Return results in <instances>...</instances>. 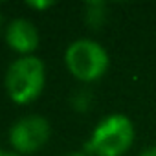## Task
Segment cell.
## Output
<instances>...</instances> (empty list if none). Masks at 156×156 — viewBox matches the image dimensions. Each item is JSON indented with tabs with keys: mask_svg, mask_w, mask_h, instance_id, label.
<instances>
[{
	"mask_svg": "<svg viewBox=\"0 0 156 156\" xmlns=\"http://www.w3.org/2000/svg\"><path fill=\"white\" fill-rule=\"evenodd\" d=\"M136 140V129L129 116L108 114L92 130L85 151L92 156H123Z\"/></svg>",
	"mask_w": 156,
	"mask_h": 156,
	"instance_id": "obj_1",
	"label": "cell"
},
{
	"mask_svg": "<svg viewBox=\"0 0 156 156\" xmlns=\"http://www.w3.org/2000/svg\"><path fill=\"white\" fill-rule=\"evenodd\" d=\"M46 68L44 62L35 55H26L13 61L6 72L4 87L9 99L17 105L33 103L44 90Z\"/></svg>",
	"mask_w": 156,
	"mask_h": 156,
	"instance_id": "obj_2",
	"label": "cell"
},
{
	"mask_svg": "<svg viewBox=\"0 0 156 156\" xmlns=\"http://www.w3.org/2000/svg\"><path fill=\"white\" fill-rule=\"evenodd\" d=\"M68 72L81 83H94L107 73L110 59L107 50L92 39H77L64 51Z\"/></svg>",
	"mask_w": 156,
	"mask_h": 156,
	"instance_id": "obj_3",
	"label": "cell"
},
{
	"mask_svg": "<svg viewBox=\"0 0 156 156\" xmlns=\"http://www.w3.org/2000/svg\"><path fill=\"white\" fill-rule=\"evenodd\" d=\"M50 140V123L44 116L31 114L20 118L9 129V143L19 154H33Z\"/></svg>",
	"mask_w": 156,
	"mask_h": 156,
	"instance_id": "obj_4",
	"label": "cell"
},
{
	"mask_svg": "<svg viewBox=\"0 0 156 156\" xmlns=\"http://www.w3.org/2000/svg\"><path fill=\"white\" fill-rule=\"evenodd\" d=\"M6 42L13 51L20 53L22 57L33 55L41 42L39 30L26 19H15L6 28Z\"/></svg>",
	"mask_w": 156,
	"mask_h": 156,
	"instance_id": "obj_5",
	"label": "cell"
},
{
	"mask_svg": "<svg viewBox=\"0 0 156 156\" xmlns=\"http://www.w3.org/2000/svg\"><path fill=\"white\" fill-rule=\"evenodd\" d=\"M108 8L105 2H88L85 6V22L92 30H101L107 22Z\"/></svg>",
	"mask_w": 156,
	"mask_h": 156,
	"instance_id": "obj_6",
	"label": "cell"
},
{
	"mask_svg": "<svg viewBox=\"0 0 156 156\" xmlns=\"http://www.w3.org/2000/svg\"><path fill=\"white\" fill-rule=\"evenodd\" d=\"M70 103H72V108H73L75 112H87V110H90V107H92V92L87 90V88L77 90V92L72 96Z\"/></svg>",
	"mask_w": 156,
	"mask_h": 156,
	"instance_id": "obj_7",
	"label": "cell"
},
{
	"mask_svg": "<svg viewBox=\"0 0 156 156\" xmlns=\"http://www.w3.org/2000/svg\"><path fill=\"white\" fill-rule=\"evenodd\" d=\"M28 6H30V8H33V9H39V11H42V9H48V8H51V6H53V2H28Z\"/></svg>",
	"mask_w": 156,
	"mask_h": 156,
	"instance_id": "obj_8",
	"label": "cell"
},
{
	"mask_svg": "<svg viewBox=\"0 0 156 156\" xmlns=\"http://www.w3.org/2000/svg\"><path fill=\"white\" fill-rule=\"evenodd\" d=\"M140 156H156V145H152V147H147V149H143V151L140 152Z\"/></svg>",
	"mask_w": 156,
	"mask_h": 156,
	"instance_id": "obj_9",
	"label": "cell"
},
{
	"mask_svg": "<svg viewBox=\"0 0 156 156\" xmlns=\"http://www.w3.org/2000/svg\"><path fill=\"white\" fill-rule=\"evenodd\" d=\"M68 156H92V154L83 149V151H75V152H72V154H68Z\"/></svg>",
	"mask_w": 156,
	"mask_h": 156,
	"instance_id": "obj_10",
	"label": "cell"
},
{
	"mask_svg": "<svg viewBox=\"0 0 156 156\" xmlns=\"http://www.w3.org/2000/svg\"><path fill=\"white\" fill-rule=\"evenodd\" d=\"M0 156H22V154H19L15 151H2V154H0Z\"/></svg>",
	"mask_w": 156,
	"mask_h": 156,
	"instance_id": "obj_11",
	"label": "cell"
},
{
	"mask_svg": "<svg viewBox=\"0 0 156 156\" xmlns=\"http://www.w3.org/2000/svg\"><path fill=\"white\" fill-rule=\"evenodd\" d=\"M0 28H2V13H0Z\"/></svg>",
	"mask_w": 156,
	"mask_h": 156,
	"instance_id": "obj_12",
	"label": "cell"
},
{
	"mask_svg": "<svg viewBox=\"0 0 156 156\" xmlns=\"http://www.w3.org/2000/svg\"><path fill=\"white\" fill-rule=\"evenodd\" d=\"M0 154H2V149H0Z\"/></svg>",
	"mask_w": 156,
	"mask_h": 156,
	"instance_id": "obj_13",
	"label": "cell"
}]
</instances>
